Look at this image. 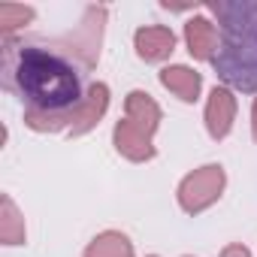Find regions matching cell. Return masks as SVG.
<instances>
[{
  "label": "cell",
  "mask_w": 257,
  "mask_h": 257,
  "mask_svg": "<svg viewBox=\"0 0 257 257\" xmlns=\"http://www.w3.org/2000/svg\"><path fill=\"white\" fill-rule=\"evenodd\" d=\"M82 67L55 43L4 40L0 82L25 103V124L37 134L70 131V118L82 103Z\"/></svg>",
  "instance_id": "6da1fadb"
},
{
  "label": "cell",
  "mask_w": 257,
  "mask_h": 257,
  "mask_svg": "<svg viewBox=\"0 0 257 257\" xmlns=\"http://www.w3.org/2000/svg\"><path fill=\"white\" fill-rule=\"evenodd\" d=\"M206 13L218 19V55L212 67L221 85L233 91H257V0H221L209 4Z\"/></svg>",
  "instance_id": "7a4b0ae2"
},
{
  "label": "cell",
  "mask_w": 257,
  "mask_h": 257,
  "mask_svg": "<svg viewBox=\"0 0 257 257\" xmlns=\"http://www.w3.org/2000/svg\"><path fill=\"white\" fill-rule=\"evenodd\" d=\"M161 106L149 91H131L124 97V118L112 127V146L115 152L131 164L155 161V134L161 127Z\"/></svg>",
  "instance_id": "3957f363"
},
{
  "label": "cell",
  "mask_w": 257,
  "mask_h": 257,
  "mask_svg": "<svg viewBox=\"0 0 257 257\" xmlns=\"http://www.w3.org/2000/svg\"><path fill=\"white\" fill-rule=\"evenodd\" d=\"M224 188H227V170L221 164H203L179 182V188H176L179 209L191 218L203 215L206 209H212L221 200Z\"/></svg>",
  "instance_id": "277c9868"
},
{
  "label": "cell",
  "mask_w": 257,
  "mask_h": 257,
  "mask_svg": "<svg viewBox=\"0 0 257 257\" xmlns=\"http://www.w3.org/2000/svg\"><path fill=\"white\" fill-rule=\"evenodd\" d=\"M106 7H88L82 13V22L64 34L61 40H55V46L61 52H67L82 70H94L100 61V46H103V31H106Z\"/></svg>",
  "instance_id": "5b68a950"
},
{
  "label": "cell",
  "mask_w": 257,
  "mask_h": 257,
  "mask_svg": "<svg viewBox=\"0 0 257 257\" xmlns=\"http://www.w3.org/2000/svg\"><path fill=\"white\" fill-rule=\"evenodd\" d=\"M236 109H239V103H236V91H233V88L215 85V88L209 91L206 109H203V121H206V134H209L215 143H221V140L230 137L233 121H236Z\"/></svg>",
  "instance_id": "8992f818"
},
{
  "label": "cell",
  "mask_w": 257,
  "mask_h": 257,
  "mask_svg": "<svg viewBox=\"0 0 257 257\" xmlns=\"http://www.w3.org/2000/svg\"><path fill=\"white\" fill-rule=\"evenodd\" d=\"M109 97H112V91H109L106 82H91L88 85L82 103L76 106V112L70 118V131H67L70 140H79V137L91 134L94 127L103 121V115L109 112Z\"/></svg>",
  "instance_id": "52a82bcc"
},
{
  "label": "cell",
  "mask_w": 257,
  "mask_h": 257,
  "mask_svg": "<svg viewBox=\"0 0 257 257\" xmlns=\"http://www.w3.org/2000/svg\"><path fill=\"white\" fill-rule=\"evenodd\" d=\"M134 49H137L140 61L161 64L176 52V34L167 25H143L134 34Z\"/></svg>",
  "instance_id": "ba28073f"
},
{
  "label": "cell",
  "mask_w": 257,
  "mask_h": 257,
  "mask_svg": "<svg viewBox=\"0 0 257 257\" xmlns=\"http://www.w3.org/2000/svg\"><path fill=\"white\" fill-rule=\"evenodd\" d=\"M218 43H221L218 25L209 16L197 13L185 22V46H188L194 61H209L212 64V58L218 55Z\"/></svg>",
  "instance_id": "9c48e42d"
},
{
  "label": "cell",
  "mask_w": 257,
  "mask_h": 257,
  "mask_svg": "<svg viewBox=\"0 0 257 257\" xmlns=\"http://www.w3.org/2000/svg\"><path fill=\"white\" fill-rule=\"evenodd\" d=\"M158 79H161V85H164L173 97H179L182 103H197V100H200L203 76H200L194 67H188V64H170V67H164V70L158 73Z\"/></svg>",
  "instance_id": "30bf717a"
},
{
  "label": "cell",
  "mask_w": 257,
  "mask_h": 257,
  "mask_svg": "<svg viewBox=\"0 0 257 257\" xmlns=\"http://www.w3.org/2000/svg\"><path fill=\"white\" fill-rule=\"evenodd\" d=\"M0 242L4 245H25L28 242V224L22 209L16 206V200L10 194L0 197Z\"/></svg>",
  "instance_id": "8fae6325"
},
{
  "label": "cell",
  "mask_w": 257,
  "mask_h": 257,
  "mask_svg": "<svg viewBox=\"0 0 257 257\" xmlns=\"http://www.w3.org/2000/svg\"><path fill=\"white\" fill-rule=\"evenodd\" d=\"M82 257H134V242L121 230H103L85 245Z\"/></svg>",
  "instance_id": "7c38bea8"
},
{
  "label": "cell",
  "mask_w": 257,
  "mask_h": 257,
  "mask_svg": "<svg viewBox=\"0 0 257 257\" xmlns=\"http://www.w3.org/2000/svg\"><path fill=\"white\" fill-rule=\"evenodd\" d=\"M34 19L37 10L28 4H0V34H4V40H13V34L28 28Z\"/></svg>",
  "instance_id": "4fadbf2b"
},
{
  "label": "cell",
  "mask_w": 257,
  "mask_h": 257,
  "mask_svg": "<svg viewBox=\"0 0 257 257\" xmlns=\"http://www.w3.org/2000/svg\"><path fill=\"white\" fill-rule=\"evenodd\" d=\"M221 257H251V251L242 242H230V245L221 248Z\"/></svg>",
  "instance_id": "5bb4252c"
},
{
  "label": "cell",
  "mask_w": 257,
  "mask_h": 257,
  "mask_svg": "<svg viewBox=\"0 0 257 257\" xmlns=\"http://www.w3.org/2000/svg\"><path fill=\"white\" fill-rule=\"evenodd\" d=\"M251 140L257 143V97H254V106H251Z\"/></svg>",
  "instance_id": "9a60e30c"
},
{
  "label": "cell",
  "mask_w": 257,
  "mask_h": 257,
  "mask_svg": "<svg viewBox=\"0 0 257 257\" xmlns=\"http://www.w3.org/2000/svg\"><path fill=\"white\" fill-rule=\"evenodd\" d=\"M182 257H194V254H182Z\"/></svg>",
  "instance_id": "2e32d148"
},
{
  "label": "cell",
  "mask_w": 257,
  "mask_h": 257,
  "mask_svg": "<svg viewBox=\"0 0 257 257\" xmlns=\"http://www.w3.org/2000/svg\"><path fill=\"white\" fill-rule=\"evenodd\" d=\"M149 257H158V254H149Z\"/></svg>",
  "instance_id": "e0dca14e"
}]
</instances>
